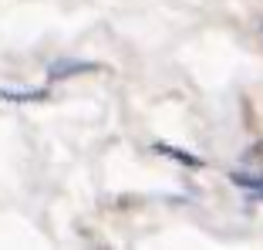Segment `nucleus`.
Instances as JSON below:
<instances>
[{
	"mask_svg": "<svg viewBox=\"0 0 263 250\" xmlns=\"http://www.w3.org/2000/svg\"><path fill=\"white\" fill-rule=\"evenodd\" d=\"M81 71H98V64H91V61H58L54 68L47 71V81H61V78H71V75H81Z\"/></svg>",
	"mask_w": 263,
	"mask_h": 250,
	"instance_id": "1",
	"label": "nucleus"
},
{
	"mask_svg": "<svg viewBox=\"0 0 263 250\" xmlns=\"http://www.w3.org/2000/svg\"><path fill=\"white\" fill-rule=\"evenodd\" d=\"M155 152H162V156L176 159V163L189 166V169H202V159H199V156H193V152H182V149H176V146H165V142H159V146H155Z\"/></svg>",
	"mask_w": 263,
	"mask_h": 250,
	"instance_id": "2",
	"label": "nucleus"
},
{
	"mask_svg": "<svg viewBox=\"0 0 263 250\" xmlns=\"http://www.w3.org/2000/svg\"><path fill=\"white\" fill-rule=\"evenodd\" d=\"M7 102H44V92H0Z\"/></svg>",
	"mask_w": 263,
	"mask_h": 250,
	"instance_id": "3",
	"label": "nucleus"
},
{
	"mask_svg": "<svg viewBox=\"0 0 263 250\" xmlns=\"http://www.w3.org/2000/svg\"><path fill=\"white\" fill-rule=\"evenodd\" d=\"M250 196H253V200H263V183H260V186H253V189H250Z\"/></svg>",
	"mask_w": 263,
	"mask_h": 250,
	"instance_id": "4",
	"label": "nucleus"
}]
</instances>
